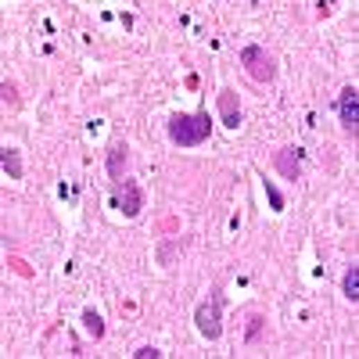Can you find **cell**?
<instances>
[{
  "label": "cell",
  "instance_id": "7c38bea8",
  "mask_svg": "<svg viewBox=\"0 0 359 359\" xmlns=\"http://www.w3.org/2000/svg\"><path fill=\"white\" fill-rule=\"evenodd\" d=\"M262 187H266V198H269V205H273V212H284V198H281L277 187H273V180H262Z\"/></svg>",
  "mask_w": 359,
  "mask_h": 359
},
{
  "label": "cell",
  "instance_id": "3957f363",
  "mask_svg": "<svg viewBox=\"0 0 359 359\" xmlns=\"http://www.w3.org/2000/svg\"><path fill=\"white\" fill-rule=\"evenodd\" d=\"M241 65L244 72L256 79V83H273V76H277V65H273V54H266L259 44H248L241 47Z\"/></svg>",
  "mask_w": 359,
  "mask_h": 359
},
{
  "label": "cell",
  "instance_id": "6da1fadb",
  "mask_svg": "<svg viewBox=\"0 0 359 359\" xmlns=\"http://www.w3.org/2000/svg\"><path fill=\"white\" fill-rule=\"evenodd\" d=\"M208 133H212V119H208V112H194V115H173L169 119V140H173L176 147H198L208 140Z\"/></svg>",
  "mask_w": 359,
  "mask_h": 359
},
{
  "label": "cell",
  "instance_id": "7a4b0ae2",
  "mask_svg": "<svg viewBox=\"0 0 359 359\" xmlns=\"http://www.w3.org/2000/svg\"><path fill=\"white\" fill-rule=\"evenodd\" d=\"M194 324H198V334L208 337V342H216V337L223 334V299H219V287L212 291V299L194 309Z\"/></svg>",
  "mask_w": 359,
  "mask_h": 359
},
{
  "label": "cell",
  "instance_id": "5b68a950",
  "mask_svg": "<svg viewBox=\"0 0 359 359\" xmlns=\"http://www.w3.org/2000/svg\"><path fill=\"white\" fill-rule=\"evenodd\" d=\"M273 165H277V173L284 180H299L302 176V147H281L273 155Z\"/></svg>",
  "mask_w": 359,
  "mask_h": 359
},
{
  "label": "cell",
  "instance_id": "52a82bcc",
  "mask_svg": "<svg viewBox=\"0 0 359 359\" xmlns=\"http://www.w3.org/2000/svg\"><path fill=\"white\" fill-rule=\"evenodd\" d=\"M122 183V216L126 219H137L140 216V208H144V194H140V187L133 180H119Z\"/></svg>",
  "mask_w": 359,
  "mask_h": 359
},
{
  "label": "cell",
  "instance_id": "4fadbf2b",
  "mask_svg": "<svg viewBox=\"0 0 359 359\" xmlns=\"http://www.w3.org/2000/svg\"><path fill=\"white\" fill-rule=\"evenodd\" d=\"M259 334H262V316H251V320H248V342H259Z\"/></svg>",
  "mask_w": 359,
  "mask_h": 359
},
{
  "label": "cell",
  "instance_id": "9a60e30c",
  "mask_svg": "<svg viewBox=\"0 0 359 359\" xmlns=\"http://www.w3.org/2000/svg\"><path fill=\"white\" fill-rule=\"evenodd\" d=\"M133 356H137V359H158V356H162V352H158V349H155V345H144V349H137V352H133Z\"/></svg>",
  "mask_w": 359,
  "mask_h": 359
},
{
  "label": "cell",
  "instance_id": "ba28073f",
  "mask_svg": "<svg viewBox=\"0 0 359 359\" xmlns=\"http://www.w3.org/2000/svg\"><path fill=\"white\" fill-rule=\"evenodd\" d=\"M126 151H130V147H126L122 140L112 144V151H108V176L112 180H122V173H126Z\"/></svg>",
  "mask_w": 359,
  "mask_h": 359
},
{
  "label": "cell",
  "instance_id": "9c48e42d",
  "mask_svg": "<svg viewBox=\"0 0 359 359\" xmlns=\"http://www.w3.org/2000/svg\"><path fill=\"white\" fill-rule=\"evenodd\" d=\"M342 294L349 302H359V266H349L342 277Z\"/></svg>",
  "mask_w": 359,
  "mask_h": 359
},
{
  "label": "cell",
  "instance_id": "277c9868",
  "mask_svg": "<svg viewBox=\"0 0 359 359\" xmlns=\"http://www.w3.org/2000/svg\"><path fill=\"white\" fill-rule=\"evenodd\" d=\"M337 115H342V126L345 133H359V90L356 87H345L342 97H337Z\"/></svg>",
  "mask_w": 359,
  "mask_h": 359
},
{
  "label": "cell",
  "instance_id": "8fae6325",
  "mask_svg": "<svg viewBox=\"0 0 359 359\" xmlns=\"http://www.w3.org/2000/svg\"><path fill=\"white\" fill-rule=\"evenodd\" d=\"M83 327H87V334L94 337V342H97V337H104V324H101V316H97L94 309L83 312Z\"/></svg>",
  "mask_w": 359,
  "mask_h": 359
},
{
  "label": "cell",
  "instance_id": "8992f818",
  "mask_svg": "<svg viewBox=\"0 0 359 359\" xmlns=\"http://www.w3.org/2000/svg\"><path fill=\"white\" fill-rule=\"evenodd\" d=\"M219 119H223L226 130H237V126H241V101H237L234 87H223L219 90Z\"/></svg>",
  "mask_w": 359,
  "mask_h": 359
},
{
  "label": "cell",
  "instance_id": "30bf717a",
  "mask_svg": "<svg viewBox=\"0 0 359 359\" xmlns=\"http://www.w3.org/2000/svg\"><path fill=\"white\" fill-rule=\"evenodd\" d=\"M4 169L11 180H22V158H18L15 147H4Z\"/></svg>",
  "mask_w": 359,
  "mask_h": 359
},
{
  "label": "cell",
  "instance_id": "5bb4252c",
  "mask_svg": "<svg viewBox=\"0 0 359 359\" xmlns=\"http://www.w3.org/2000/svg\"><path fill=\"white\" fill-rule=\"evenodd\" d=\"M0 94H4V104H11V108H18V90L11 87V83H4V87H0Z\"/></svg>",
  "mask_w": 359,
  "mask_h": 359
}]
</instances>
